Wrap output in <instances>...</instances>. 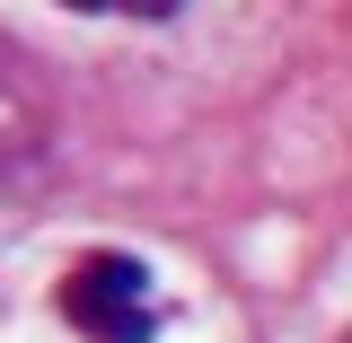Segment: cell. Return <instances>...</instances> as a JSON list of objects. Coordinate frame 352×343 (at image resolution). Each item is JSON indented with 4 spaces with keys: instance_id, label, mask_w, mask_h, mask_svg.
<instances>
[{
    "instance_id": "obj_1",
    "label": "cell",
    "mask_w": 352,
    "mask_h": 343,
    "mask_svg": "<svg viewBox=\"0 0 352 343\" xmlns=\"http://www.w3.org/2000/svg\"><path fill=\"white\" fill-rule=\"evenodd\" d=\"M62 317L88 343H150L159 335V291H150V273L132 256H88L62 282Z\"/></svg>"
},
{
    "instance_id": "obj_2",
    "label": "cell",
    "mask_w": 352,
    "mask_h": 343,
    "mask_svg": "<svg viewBox=\"0 0 352 343\" xmlns=\"http://www.w3.org/2000/svg\"><path fill=\"white\" fill-rule=\"evenodd\" d=\"M344 343H352V335H344Z\"/></svg>"
}]
</instances>
